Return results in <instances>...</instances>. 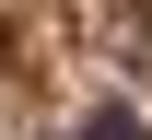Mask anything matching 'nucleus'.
<instances>
[{"mask_svg":"<svg viewBox=\"0 0 152 140\" xmlns=\"http://www.w3.org/2000/svg\"><path fill=\"white\" fill-rule=\"evenodd\" d=\"M82 140H140V117H129V105H94V117H82Z\"/></svg>","mask_w":152,"mask_h":140,"instance_id":"obj_1","label":"nucleus"}]
</instances>
